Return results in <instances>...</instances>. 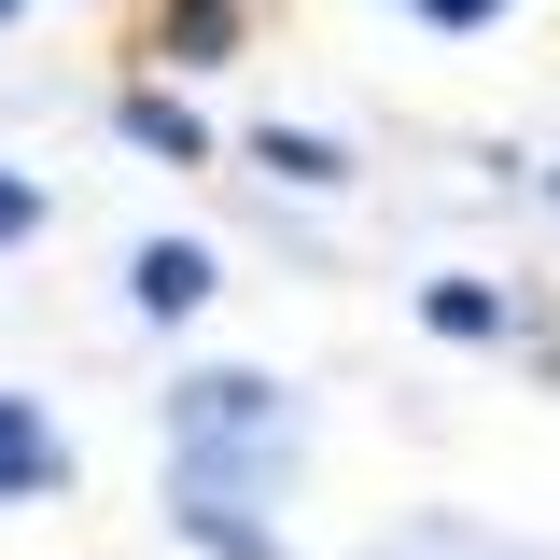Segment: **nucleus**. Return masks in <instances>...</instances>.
I'll list each match as a JSON object with an SVG mask.
<instances>
[{"mask_svg": "<svg viewBox=\"0 0 560 560\" xmlns=\"http://www.w3.org/2000/svg\"><path fill=\"white\" fill-rule=\"evenodd\" d=\"M308 448V407L253 378V364H197L183 393H168V533L197 560H294L267 518L280 463Z\"/></svg>", "mask_w": 560, "mask_h": 560, "instance_id": "obj_1", "label": "nucleus"}, {"mask_svg": "<svg viewBox=\"0 0 560 560\" xmlns=\"http://www.w3.org/2000/svg\"><path fill=\"white\" fill-rule=\"evenodd\" d=\"M127 308H140V323L210 308V238H140V253H127Z\"/></svg>", "mask_w": 560, "mask_h": 560, "instance_id": "obj_2", "label": "nucleus"}, {"mask_svg": "<svg viewBox=\"0 0 560 560\" xmlns=\"http://www.w3.org/2000/svg\"><path fill=\"white\" fill-rule=\"evenodd\" d=\"M70 477V448H57V420L28 407V393H0V504H43V490Z\"/></svg>", "mask_w": 560, "mask_h": 560, "instance_id": "obj_3", "label": "nucleus"}, {"mask_svg": "<svg viewBox=\"0 0 560 560\" xmlns=\"http://www.w3.org/2000/svg\"><path fill=\"white\" fill-rule=\"evenodd\" d=\"M113 127H127L140 154H168V168H197V154H210L197 98H168V84H127V98H113Z\"/></svg>", "mask_w": 560, "mask_h": 560, "instance_id": "obj_4", "label": "nucleus"}, {"mask_svg": "<svg viewBox=\"0 0 560 560\" xmlns=\"http://www.w3.org/2000/svg\"><path fill=\"white\" fill-rule=\"evenodd\" d=\"M253 168H267V183H294V197H323V183H350V154L323 127H267L253 140Z\"/></svg>", "mask_w": 560, "mask_h": 560, "instance_id": "obj_5", "label": "nucleus"}, {"mask_svg": "<svg viewBox=\"0 0 560 560\" xmlns=\"http://www.w3.org/2000/svg\"><path fill=\"white\" fill-rule=\"evenodd\" d=\"M420 323H434V337H504V294H490V280H434V294H420Z\"/></svg>", "mask_w": 560, "mask_h": 560, "instance_id": "obj_6", "label": "nucleus"}, {"mask_svg": "<svg viewBox=\"0 0 560 560\" xmlns=\"http://www.w3.org/2000/svg\"><path fill=\"white\" fill-rule=\"evenodd\" d=\"M28 224H43V183H28V168H0V238H28Z\"/></svg>", "mask_w": 560, "mask_h": 560, "instance_id": "obj_7", "label": "nucleus"}, {"mask_svg": "<svg viewBox=\"0 0 560 560\" xmlns=\"http://www.w3.org/2000/svg\"><path fill=\"white\" fill-rule=\"evenodd\" d=\"M420 28H490V14H504V0H407Z\"/></svg>", "mask_w": 560, "mask_h": 560, "instance_id": "obj_8", "label": "nucleus"}, {"mask_svg": "<svg viewBox=\"0 0 560 560\" xmlns=\"http://www.w3.org/2000/svg\"><path fill=\"white\" fill-rule=\"evenodd\" d=\"M547 197H560V168H547Z\"/></svg>", "mask_w": 560, "mask_h": 560, "instance_id": "obj_9", "label": "nucleus"}, {"mask_svg": "<svg viewBox=\"0 0 560 560\" xmlns=\"http://www.w3.org/2000/svg\"><path fill=\"white\" fill-rule=\"evenodd\" d=\"M0 14H14V0H0Z\"/></svg>", "mask_w": 560, "mask_h": 560, "instance_id": "obj_10", "label": "nucleus"}]
</instances>
